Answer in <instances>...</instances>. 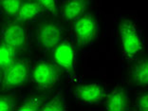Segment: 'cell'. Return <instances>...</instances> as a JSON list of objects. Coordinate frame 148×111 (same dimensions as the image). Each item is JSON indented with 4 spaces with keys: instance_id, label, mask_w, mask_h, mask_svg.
Masks as SVG:
<instances>
[{
    "instance_id": "6da1fadb",
    "label": "cell",
    "mask_w": 148,
    "mask_h": 111,
    "mask_svg": "<svg viewBox=\"0 0 148 111\" xmlns=\"http://www.w3.org/2000/svg\"><path fill=\"white\" fill-rule=\"evenodd\" d=\"M119 37L123 57L132 61L143 51L144 41L143 32L132 20L122 17L119 23Z\"/></svg>"
},
{
    "instance_id": "7a4b0ae2",
    "label": "cell",
    "mask_w": 148,
    "mask_h": 111,
    "mask_svg": "<svg viewBox=\"0 0 148 111\" xmlns=\"http://www.w3.org/2000/svg\"><path fill=\"white\" fill-rule=\"evenodd\" d=\"M36 40L39 48L44 50H51L64 40V31L54 21H43L37 26Z\"/></svg>"
},
{
    "instance_id": "3957f363",
    "label": "cell",
    "mask_w": 148,
    "mask_h": 111,
    "mask_svg": "<svg viewBox=\"0 0 148 111\" xmlns=\"http://www.w3.org/2000/svg\"><path fill=\"white\" fill-rule=\"evenodd\" d=\"M98 32L96 19L89 13H84L74 21L73 36L79 46H87L94 41Z\"/></svg>"
},
{
    "instance_id": "277c9868",
    "label": "cell",
    "mask_w": 148,
    "mask_h": 111,
    "mask_svg": "<svg viewBox=\"0 0 148 111\" xmlns=\"http://www.w3.org/2000/svg\"><path fill=\"white\" fill-rule=\"evenodd\" d=\"M29 75L36 86L42 88H49L59 80L58 66L53 62L40 61L34 65Z\"/></svg>"
},
{
    "instance_id": "5b68a950",
    "label": "cell",
    "mask_w": 148,
    "mask_h": 111,
    "mask_svg": "<svg viewBox=\"0 0 148 111\" xmlns=\"http://www.w3.org/2000/svg\"><path fill=\"white\" fill-rule=\"evenodd\" d=\"M29 66L25 60H15L12 65L2 70V84L6 88L23 85L29 76Z\"/></svg>"
},
{
    "instance_id": "8992f818",
    "label": "cell",
    "mask_w": 148,
    "mask_h": 111,
    "mask_svg": "<svg viewBox=\"0 0 148 111\" xmlns=\"http://www.w3.org/2000/svg\"><path fill=\"white\" fill-rule=\"evenodd\" d=\"M28 34L23 22L15 21L8 23L2 29L1 41L15 49H23L27 45Z\"/></svg>"
},
{
    "instance_id": "52a82bcc",
    "label": "cell",
    "mask_w": 148,
    "mask_h": 111,
    "mask_svg": "<svg viewBox=\"0 0 148 111\" xmlns=\"http://www.w3.org/2000/svg\"><path fill=\"white\" fill-rule=\"evenodd\" d=\"M53 63L65 70H71L75 66L76 51L73 44L68 40H63L51 49Z\"/></svg>"
},
{
    "instance_id": "ba28073f",
    "label": "cell",
    "mask_w": 148,
    "mask_h": 111,
    "mask_svg": "<svg viewBox=\"0 0 148 111\" xmlns=\"http://www.w3.org/2000/svg\"><path fill=\"white\" fill-rule=\"evenodd\" d=\"M76 98L86 105H96L105 99V88L99 83H88L76 88Z\"/></svg>"
},
{
    "instance_id": "9c48e42d",
    "label": "cell",
    "mask_w": 148,
    "mask_h": 111,
    "mask_svg": "<svg viewBox=\"0 0 148 111\" xmlns=\"http://www.w3.org/2000/svg\"><path fill=\"white\" fill-rule=\"evenodd\" d=\"M89 0H66L60 10V16L65 22H74L85 13Z\"/></svg>"
},
{
    "instance_id": "30bf717a",
    "label": "cell",
    "mask_w": 148,
    "mask_h": 111,
    "mask_svg": "<svg viewBox=\"0 0 148 111\" xmlns=\"http://www.w3.org/2000/svg\"><path fill=\"white\" fill-rule=\"evenodd\" d=\"M129 98L123 88H115L106 100V108L111 111H123L130 108Z\"/></svg>"
},
{
    "instance_id": "8fae6325",
    "label": "cell",
    "mask_w": 148,
    "mask_h": 111,
    "mask_svg": "<svg viewBox=\"0 0 148 111\" xmlns=\"http://www.w3.org/2000/svg\"><path fill=\"white\" fill-rule=\"evenodd\" d=\"M44 10L36 0H24L23 4L14 17L20 22H29L41 15Z\"/></svg>"
},
{
    "instance_id": "7c38bea8",
    "label": "cell",
    "mask_w": 148,
    "mask_h": 111,
    "mask_svg": "<svg viewBox=\"0 0 148 111\" xmlns=\"http://www.w3.org/2000/svg\"><path fill=\"white\" fill-rule=\"evenodd\" d=\"M132 79L138 86H147L148 84V61L146 58L138 60L134 66Z\"/></svg>"
},
{
    "instance_id": "4fadbf2b",
    "label": "cell",
    "mask_w": 148,
    "mask_h": 111,
    "mask_svg": "<svg viewBox=\"0 0 148 111\" xmlns=\"http://www.w3.org/2000/svg\"><path fill=\"white\" fill-rule=\"evenodd\" d=\"M16 60V49L7 44L0 42V68L2 70Z\"/></svg>"
},
{
    "instance_id": "5bb4252c",
    "label": "cell",
    "mask_w": 148,
    "mask_h": 111,
    "mask_svg": "<svg viewBox=\"0 0 148 111\" xmlns=\"http://www.w3.org/2000/svg\"><path fill=\"white\" fill-rule=\"evenodd\" d=\"M24 0H1L0 8L4 14L8 16H15L19 12Z\"/></svg>"
},
{
    "instance_id": "9a60e30c",
    "label": "cell",
    "mask_w": 148,
    "mask_h": 111,
    "mask_svg": "<svg viewBox=\"0 0 148 111\" xmlns=\"http://www.w3.org/2000/svg\"><path fill=\"white\" fill-rule=\"evenodd\" d=\"M66 107L64 102L59 98H54L48 101L47 103H43L41 109L43 111H63L66 110Z\"/></svg>"
},
{
    "instance_id": "2e32d148",
    "label": "cell",
    "mask_w": 148,
    "mask_h": 111,
    "mask_svg": "<svg viewBox=\"0 0 148 111\" xmlns=\"http://www.w3.org/2000/svg\"><path fill=\"white\" fill-rule=\"evenodd\" d=\"M42 103L41 101L37 98H31L26 100L24 103H21L19 106H16L15 109L23 110V111H37L41 109Z\"/></svg>"
},
{
    "instance_id": "e0dca14e",
    "label": "cell",
    "mask_w": 148,
    "mask_h": 111,
    "mask_svg": "<svg viewBox=\"0 0 148 111\" xmlns=\"http://www.w3.org/2000/svg\"><path fill=\"white\" fill-rule=\"evenodd\" d=\"M136 109L140 111H147L148 110V93L147 91L140 92L136 97L135 105Z\"/></svg>"
},
{
    "instance_id": "ac0fdd59",
    "label": "cell",
    "mask_w": 148,
    "mask_h": 111,
    "mask_svg": "<svg viewBox=\"0 0 148 111\" xmlns=\"http://www.w3.org/2000/svg\"><path fill=\"white\" fill-rule=\"evenodd\" d=\"M15 109V103L12 98L0 96V111H9Z\"/></svg>"
},
{
    "instance_id": "d6986e66",
    "label": "cell",
    "mask_w": 148,
    "mask_h": 111,
    "mask_svg": "<svg viewBox=\"0 0 148 111\" xmlns=\"http://www.w3.org/2000/svg\"><path fill=\"white\" fill-rule=\"evenodd\" d=\"M44 11L53 13L56 11V0H36Z\"/></svg>"
},
{
    "instance_id": "ffe728a7",
    "label": "cell",
    "mask_w": 148,
    "mask_h": 111,
    "mask_svg": "<svg viewBox=\"0 0 148 111\" xmlns=\"http://www.w3.org/2000/svg\"><path fill=\"white\" fill-rule=\"evenodd\" d=\"M1 76H2V69L0 68V79H1Z\"/></svg>"
}]
</instances>
